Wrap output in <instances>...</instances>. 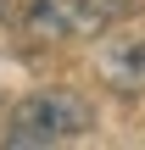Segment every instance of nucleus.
Listing matches in <instances>:
<instances>
[{"label": "nucleus", "instance_id": "4", "mask_svg": "<svg viewBox=\"0 0 145 150\" xmlns=\"http://www.w3.org/2000/svg\"><path fill=\"white\" fill-rule=\"evenodd\" d=\"M0 11H6V0H0Z\"/></svg>", "mask_w": 145, "mask_h": 150}, {"label": "nucleus", "instance_id": "2", "mask_svg": "<svg viewBox=\"0 0 145 150\" xmlns=\"http://www.w3.org/2000/svg\"><path fill=\"white\" fill-rule=\"evenodd\" d=\"M140 6L145 0H28L22 28H28V39H84V33H101Z\"/></svg>", "mask_w": 145, "mask_h": 150}, {"label": "nucleus", "instance_id": "3", "mask_svg": "<svg viewBox=\"0 0 145 150\" xmlns=\"http://www.w3.org/2000/svg\"><path fill=\"white\" fill-rule=\"evenodd\" d=\"M101 78L117 89V95H145V39L123 33V39H106L101 56H95Z\"/></svg>", "mask_w": 145, "mask_h": 150}, {"label": "nucleus", "instance_id": "1", "mask_svg": "<svg viewBox=\"0 0 145 150\" xmlns=\"http://www.w3.org/2000/svg\"><path fill=\"white\" fill-rule=\"evenodd\" d=\"M95 128V111L84 95L73 89H39L28 100L11 106L6 117V145L11 150H45V145H67V139H84Z\"/></svg>", "mask_w": 145, "mask_h": 150}]
</instances>
